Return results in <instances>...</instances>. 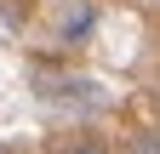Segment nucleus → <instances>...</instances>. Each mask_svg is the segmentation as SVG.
<instances>
[{
  "mask_svg": "<svg viewBox=\"0 0 160 154\" xmlns=\"http://www.w3.org/2000/svg\"><path fill=\"white\" fill-rule=\"evenodd\" d=\"M126 154H160V131H137L126 143Z\"/></svg>",
  "mask_w": 160,
  "mask_h": 154,
  "instance_id": "f03ea898",
  "label": "nucleus"
},
{
  "mask_svg": "<svg viewBox=\"0 0 160 154\" xmlns=\"http://www.w3.org/2000/svg\"><path fill=\"white\" fill-rule=\"evenodd\" d=\"M86 29H92V6H74L63 17V40H74V34H86Z\"/></svg>",
  "mask_w": 160,
  "mask_h": 154,
  "instance_id": "f257e3e1",
  "label": "nucleus"
},
{
  "mask_svg": "<svg viewBox=\"0 0 160 154\" xmlns=\"http://www.w3.org/2000/svg\"><path fill=\"white\" fill-rule=\"evenodd\" d=\"M57 154H109V148L97 143V137H74V143H63V148H57Z\"/></svg>",
  "mask_w": 160,
  "mask_h": 154,
  "instance_id": "7ed1b4c3",
  "label": "nucleus"
}]
</instances>
